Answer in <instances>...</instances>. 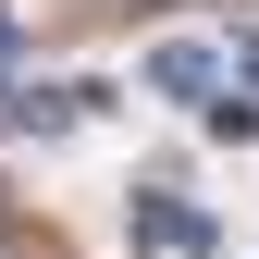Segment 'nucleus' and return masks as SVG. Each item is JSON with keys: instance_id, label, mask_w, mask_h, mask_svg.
<instances>
[{"instance_id": "obj_1", "label": "nucleus", "mask_w": 259, "mask_h": 259, "mask_svg": "<svg viewBox=\"0 0 259 259\" xmlns=\"http://www.w3.org/2000/svg\"><path fill=\"white\" fill-rule=\"evenodd\" d=\"M136 235H148V259H210L222 222H210L198 198H173V185H148V198H136Z\"/></svg>"}, {"instance_id": "obj_2", "label": "nucleus", "mask_w": 259, "mask_h": 259, "mask_svg": "<svg viewBox=\"0 0 259 259\" xmlns=\"http://www.w3.org/2000/svg\"><path fill=\"white\" fill-rule=\"evenodd\" d=\"M148 87H160V99H222V50H210V37L148 50Z\"/></svg>"}, {"instance_id": "obj_3", "label": "nucleus", "mask_w": 259, "mask_h": 259, "mask_svg": "<svg viewBox=\"0 0 259 259\" xmlns=\"http://www.w3.org/2000/svg\"><path fill=\"white\" fill-rule=\"evenodd\" d=\"M0 111H13L25 136H62V123H87V111H99V87H25V99H0Z\"/></svg>"}, {"instance_id": "obj_4", "label": "nucleus", "mask_w": 259, "mask_h": 259, "mask_svg": "<svg viewBox=\"0 0 259 259\" xmlns=\"http://www.w3.org/2000/svg\"><path fill=\"white\" fill-rule=\"evenodd\" d=\"M13 62H25V37H13V13H0V74H13Z\"/></svg>"}, {"instance_id": "obj_5", "label": "nucleus", "mask_w": 259, "mask_h": 259, "mask_svg": "<svg viewBox=\"0 0 259 259\" xmlns=\"http://www.w3.org/2000/svg\"><path fill=\"white\" fill-rule=\"evenodd\" d=\"M247 74H259V37H247Z\"/></svg>"}]
</instances>
